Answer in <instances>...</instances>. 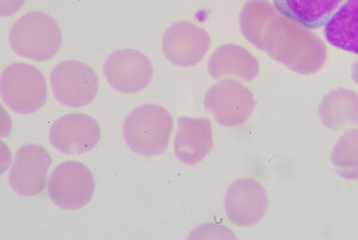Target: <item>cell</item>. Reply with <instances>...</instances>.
<instances>
[{
    "label": "cell",
    "instance_id": "6",
    "mask_svg": "<svg viewBox=\"0 0 358 240\" xmlns=\"http://www.w3.org/2000/svg\"><path fill=\"white\" fill-rule=\"evenodd\" d=\"M204 106L220 125L236 128L251 118L256 99L244 84L234 79H224L208 90Z\"/></svg>",
    "mask_w": 358,
    "mask_h": 240
},
{
    "label": "cell",
    "instance_id": "1",
    "mask_svg": "<svg viewBox=\"0 0 358 240\" xmlns=\"http://www.w3.org/2000/svg\"><path fill=\"white\" fill-rule=\"evenodd\" d=\"M241 29L250 43L296 73H317L327 60L320 37L268 0H248L241 11Z\"/></svg>",
    "mask_w": 358,
    "mask_h": 240
},
{
    "label": "cell",
    "instance_id": "4",
    "mask_svg": "<svg viewBox=\"0 0 358 240\" xmlns=\"http://www.w3.org/2000/svg\"><path fill=\"white\" fill-rule=\"evenodd\" d=\"M1 99L17 114H34L45 106L48 87L40 69L25 62L8 65L0 79Z\"/></svg>",
    "mask_w": 358,
    "mask_h": 240
},
{
    "label": "cell",
    "instance_id": "9",
    "mask_svg": "<svg viewBox=\"0 0 358 240\" xmlns=\"http://www.w3.org/2000/svg\"><path fill=\"white\" fill-rule=\"evenodd\" d=\"M106 82L122 94H138L150 85L153 65L145 54L135 49H120L111 53L104 64Z\"/></svg>",
    "mask_w": 358,
    "mask_h": 240
},
{
    "label": "cell",
    "instance_id": "16",
    "mask_svg": "<svg viewBox=\"0 0 358 240\" xmlns=\"http://www.w3.org/2000/svg\"><path fill=\"white\" fill-rule=\"evenodd\" d=\"M319 116L324 126L341 131L358 125V94L348 89L334 90L322 98Z\"/></svg>",
    "mask_w": 358,
    "mask_h": 240
},
{
    "label": "cell",
    "instance_id": "12",
    "mask_svg": "<svg viewBox=\"0 0 358 240\" xmlns=\"http://www.w3.org/2000/svg\"><path fill=\"white\" fill-rule=\"evenodd\" d=\"M52 158L45 147L25 145L17 151L8 182L22 196L40 195L48 185L49 167Z\"/></svg>",
    "mask_w": 358,
    "mask_h": 240
},
{
    "label": "cell",
    "instance_id": "2",
    "mask_svg": "<svg viewBox=\"0 0 358 240\" xmlns=\"http://www.w3.org/2000/svg\"><path fill=\"white\" fill-rule=\"evenodd\" d=\"M173 129L171 115L158 104L131 110L123 123V138L136 155L157 157L166 151Z\"/></svg>",
    "mask_w": 358,
    "mask_h": 240
},
{
    "label": "cell",
    "instance_id": "5",
    "mask_svg": "<svg viewBox=\"0 0 358 240\" xmlns=\"http://www.w3.org/2000/svg\"><path fill=\"white\" fill-rule=\"evenodd\" d=\"M48 194L59 208L66 211L82 209L94 197V175L80 162H64L55 167L49 177Z\"/></svg>",
    "mask_w": 358,
    "mask_h": 240
},
{
    "label": "cell",
    "instance_id": "7",
    "mask_svg": "<svg viewBox=\"0 0 358 240\" xmlns=\"http://www.w3.org/2000/svg\"><path fill=\"white\" fill-rule=\"evenodd\" d=\"M53 94L67 108H82L94 102L99 90L97 74L82 62H60L50 74Z\"/></svg>",
    "mask_w": 358,
    "mask_h": 240
},
{
    "label": "cell",
    "instance_id": "10",
    "mask_svg": "<svg viewBox=\"0 0 358 240\" xmlns=\"http://www.w3.org/2000/svg\"><path fill=\"white\" fill-rule=\"evenodd\" d=\"M268 196L257 179L245 177L229 187L224 196V212L239 227L258 224L268 212Z\"/></svg>",
    "mask_w": 358,
    "mask_h": 240
},
{
    "label": "cell",
    "instance_id": "11",
    "mask_svg": "<svg viewBox=\"0 0 358 240\" xmlns=\"http://www.w3.org/2000/svg\"><path fill=\"white\" fill-rule=\"evenodd\" d=\"M102 135L101 126L89 115L67 114L50 127L49 141L65 155H82L94 150Z\"/></svg>",
    "mask_w": 358,
    "mask_h": 240
},
{
    "label": "cell",
    "instance_id": "19",
    "mask_svg": "<svg viewBox=\"0 0 358 240\" xmlns=\"http://www.w3.org/2000/svg\"><path fill=\"white\" fill-rule=\"evenodd\" d=\"M25 0H0V13L1 16H11L18 13L24 5Z\"/></svg>",
    "mask_w": 358,
    "mask_h": 240
},
{
    "label": "cell",
    "instance_id": "18",
    "mask_svg": "<svg viewBox=\"0 0 358 240\" xmlns=\"http://www.w3.org/2000/svg\"><path fill=\"white\" fill-rule=\"evenodd\" d=\"M331 163L338 175L349 181L358 179V128L338 139L331 153Z\"/></svg>",
    "mask_w": 358,
    "mask_h": 240
},
{
    "label": "cell",
    "instance_id": "13",
    "mask_svg": "<svg viewBox=\"0 0 358 240\" xmlns=\"http://www.w3.org/2000/svg\"><path fill=\"white\" fill-rule=\"evenodd\" d=\"M214 147L213 125L209 118L182 116L177 121L173 150L177 158L187 165H196Z\"/></svg>",
    "mask_w": 358,
    "mask_h": 240
},
{
    "label": "cell",
    "instance_id": "15",
    "mask_svg": "<svg viewBox=\"0 0 358 240\" xmlns=\"http://www.w3.org/2000/svg\"><path fill=\"white\" fill-rule=\"evenodd\" d=\"M324 27L331 45L358 55V0H345Z\"/></svg>",
    "mask_w": 358,
    "mask_h": 240
},
{
    "label": "cell",
    "instance_id": "3",
    "mask_svg": "<svg viewBox=\"0 0 358 240\" xmlns=\"http://www.w3.org/2000/svg\"><path fill=\"white\" fill-rule=\"evenodd\" d=\"M8 41L20 57L34 62H48L62 47V29L47 13H29L13 24Z\"/></svg>",
    "mask_w": 358,
    "mask_h": 240
},
{
    "label": "cell",
    "instance_id": "8",
    "mask_svg": "<svg viewBox=\"0 0 358 240\" xmlns=\"http://www.w3.org/2000/svg\"><path fill=\"white\" fill-rule=\"evenodd\" d=\"M210 45L212 40L207 30L192 22L173 23L164 34V55L171 64L182 69L199 65Z\"/></svg>",
    "mask_w": 358,
    "mask_h": 240
},
{
    "label": "cell",
    "instance_id": "20",
    "mask_svg": "<svg viewBox=\"0 0 358 240\" xmlns=\"http://www.w3.org/2000/svg\"><path fill=\"white\" fill-rule=\"evenodd\" d=\"M352 78H354L355 83L358 85V60L352 66Z\"/></svg>",
    "mask_w": 358,
    "mask_h": 240
},
{
    "label": "cell",
    "instance_id": "14",
    "mask_svg": "<svg viewBox=\"0 0 358 240\" xmlns=\"http://www.w3.org/2000/svg\"><path fill=\"white\" fill-rule=\"evenodd\" d=\"M208 71L213 78H238L251 82L259 74L261 65L248 49L238 45H224L214 50L208 62Z\"/></svg>",
    "mask_w": 358,
    "mask_h": 240
},
{
    "label": "cell",
    "instance_id": "17",
    "mask_svg": "<svg viewBox=\"0 0 358 240\" xmlns=\"http://www.w3.org/2000/svg\"><path fill=\"white\" fill-rule=\"evenodd\" d=\"M281 13L307 28L317 29L330 21L345 0H273Z\"/></svg>",
    "mask_w": 358,
    "mask_h": 240
}]
</instances>
